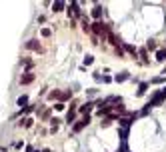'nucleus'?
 Masks as SVG:
<instances>
[{"label": "nucleus", "instance_id": "nucleus-21", "mask_svg": "<svg viewBox=\"0 0 166 152\" xmlns=\"http://www.w3.org/2000/svg\"><path fill=\"white\" fill-rule=\"evenodd\" d=\"M54 108H56V110H64V104H62V102H58V104L54 106Z\"/></svg>", "mask_w": 166, "mask_h": 152}, {"label": "nucleus", "instance_id": "nucleus-5", "mask_svg": "<svg viewBox=\"0 0 166 152\" xmlns=\"http://www.w3.org/2000/svg\"><path fill=\"white\" fill-rule=\"evenodd\" d=\"M32 80H34V74H30V72H28V74H24L22 78H20V84H30Z\"/></svg>", "mask_w": 166, "mask_h": 152}, {"label": "nucleus", "instance_id": "nucleus-18", "mask_svg": "<svg viewBox=\"0 0 166 152\" xmlns=\"http://www.w3.org/2000/svg\"><path fill=\"white\" fill-rule=\"evenodd\" d=\"M146 48H148V50H154V48H156V44H154V42H152V40H150V42L146 44Z\"/></svg>", "mask_w": 166, "mask_h": 152}, {"label": "nucleus", "instance_id": "nucleus-20", "mask_svg": "<svg viewBox=\"0 0 166 152\" xmlns=\"http://www.w3.org/2000/svg\"><path fill=\"white\" fill-rule=\"evenodd\" d=\"M50 34H52V32H50L48 28H42V36H50Z\"/></svg>", "mask_w": 166, "mask_h": 152}, {"label": "nucleus", "instance_id": "nucleus-8", "mask_svg": "<svg viewBox=\"0 0 166 152\" xmlns=\"http://www.w3.org/2000/svg\"><path fill=\"white\" fill-rule=\"evenodd\" d=\"M92 106H94L92 102H86L84 106H80V108H78V112H90V108H92Z\"/></svg>", "mask_w": 166, "mask_h": 152}, {"label": "nucleus", "instance_id": "nucleus-4", "mask_svg": "<svg viewBox=\"0 0 166 152\" xmlns=\"http://www.w3.org/2000/svg\"><path fill=\"white\" fill-rule=\"evenodd\" d=\"M156 60H158V62H164V60H166V48L156 50Z\"/></svg>", "mask_w": 166, "mask_h": 152}, {"label": "nucleus", "instance_id": "nucleus-12", "mask_svg": "<svg viewBox=\"0 0 166 152\" xmlns=\"http://www.w3.org/2000/svg\"><path fill=\"white\" fill-rule=\"evenodd\" d=\"M64 2H54V12H60V10H64Z\"/></svg>", "mask_w": 166, "mask_h": 152}, {"label": "nucleus", "instance_id": "nucleus-9", "mask_svg": "<svg viewBox=\"0 0 166 152\" xmlns=\"http://www.w3.org/2000/svg\"><path fill=\"white\" fill-rule=\"evenodd\" d=\"M100 14H102V8H100V6H94V10H92V16H94L96 20H100Z\"/></svg>", "mask_w": 166, "mask_h": 152}, {"label": "nucleus", "instance_id": "nucleus-2", "mask_svg": "<svg viewBox=\"0 0 166 152\" xmlns=\"http://www.w3.org/2000/svg\"><path fill=\"white\" fill-rule=\"evenodd\" d=\"M88 122H90V116L86 114V116H84V118H82V120H78V124H74V128H72V130H74V132H80V130L84 128V126H86V124H88Z\"/></svg>", "mask_w": 166, "mask_h": 152}, {"label": "nucleus", "instance_id": "nucleus-11", "mask_svg": "<svg viewBox=\"0 0 166 152\" xmlns=\"http://www.w3.org/2000/svg\"><path fill=\"white\" fill-rule=\"evenodd\" d=\"M74 118H76V112H74V110H70V112L66 114V122H68V124L74 122Z\"/></svg>", "mask_w": 166, "mask_h": 152}, {"label": "nucleus", "instance_id": "nucleus-16", "mask_svg": "<svg viewBox=\"0 0 166 152\" xmlns=\"http://www.w3.org/2000/svg\"><path fill=\"white\" fill-rule=\"evenodd\" d=\"M110 112V106H100V110H98V114L102 116V114H108Z\"/></svg>", "mask_w": 166, "mask_h": 152}, {"label": "nucleus", "instance_id": "nucleus-19", "mask_svg": "<svg viewBox=\"0 0 166 152\" xmlns=\"http://www.w3.org/2000/svg\"><path fill=\"white\" fill-rule=\"evenodd\" d=\"M24 126H26V128H30V126H32V120L26 118V120H24Z\"/></svg>", "mask_w": 166, "mask_h": 152}, {"label": "nucleus", "instance_id": "nucleus-14", "mask_svg": "<svg viewBox=\"0 0 166 152\" xmlns=\"http://www.w3.org/2000/svg\"><path fill=\"white\" fill-rule=\"evenodd\" d=\"M92 62H94V56H92V54H86V58H84V64H86V66H90Z\"/></svg>", "mask_w": 166, "mask_h": 152}, {"label": "nucleus", "instance_id": "nucleus-15", "mask_svg": "<svg viewBox=\"0 0 166 152\" xmlns=\"http://www.w3.org/2000/svg\"><path fill=\"white\" fill-rule=\"evenodd\" d=\"M28 104V96H20L18 98V106H26Z\"/></svg>", "mask_w": 166, "mask_h": 152}, {"label": "nucleus", "instance_id": "nucleus-6", "mask_svg": "<svg viewBox=\"0 0 166 152\" xmlns=\"http://www.w3.org/2000/svg\"><path fill=\"white\" fill-rule=\"evenodd\" d=\"M26 48H28V50H40V44H38L36 40H28V42H26Z\"/></svg>", "mask_w": 166, "mask_h": 152}, {"label": "nucleus", "instance_id": "nucleus-13", "mask_svg": "<svg viewBox=\"0 0 166 152\" xmlns=\"http://www.w3.org/2000/svg\"><path fill=\"white\" fill-rule=\"evenodd\" d=\"M120 124H122L124 128L128 130V128H130V124H132V120H130V118H122V120H120Z\"/></svg>", "mask_w": 166, "mask_h": 152}, {"label": "nucleus", "instance_id": "nucleus-7", "mask_svg": "<svg viewBox=\"0 0 166 152\" xmlns=\"http://www.w3.org/2000/svg\"><path fill=\"white\" fill-rule=\"evenodd\" d=\"M114 80L116 82H124V80H128V72H120V74L114 76Z\"/></svg>", "mask_w": 166, "mask_h": 152}, {"label": "nucleus", "instance_id": "nucleus-10", "mask_svg": "<svg viewBox=\"0 0 166 152\" xmlns=\"http://www.w3.org/2000/svg\"><path fill=\"white\" fill-rule=\"evenodd\" d=\"M146 88H148V82H142V84L138 86V96H142L146 92Z\"/></svg>", "mask_w": 166, "mask_h": 152}, {"label": "nucleus", "instance_id": "nucleus-3", "mask_svg": "<svg viewBox=\"0 0 166 152\" xmlns=\"http://www.w3.org/2000/svg\"><path fill=\"white\" fill-rule=\"evenodd\" d=\"M48 98H50V100H54V98H56V100H66V98H70V94H68V92H66V94H60V92L54 90V92L48 94Z\"/></svg>", "mask_w": 166, "mask_h": 152}, {"label": "nucleus", "instance_id": "nucleus-1", "mask_svg": "<svg viewBox=\"0 0 166 152\" xmlns=\"http://www.w3.org/2000/svg\"><path fill=\"white\" fill-rule=\"evenodd\" d=\"M90 32H96V34H102V36H106V34H108L110 30H108V26H106L104 22H100V20H96V22L92 24Z\"/></svg>", "mask_w": 166, "mask_h": 152}, {"label": "nucleus", "instance_id": "nucleus-17", "mask_svg": "<svg viewBox=\"0 0 166 152\" xmlns=\"http://www.w3.org/2000/svg\"><path fill=\"white\" fill-rule=\"evenodd\" d=\"M124 48H126V50H128L130 54H134V56H136V52H138V50H136V48H134V46H130V44H126V46H124Z\"/></svg>", "mask_w": 166, "mask_h": 152}]
</instances>
